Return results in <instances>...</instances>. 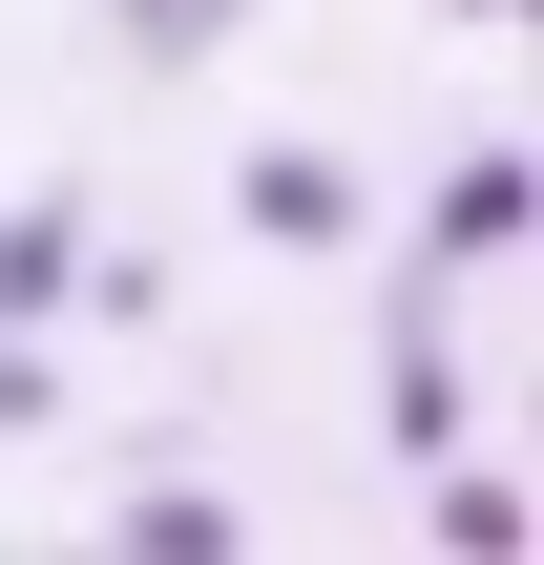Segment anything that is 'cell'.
<instances>
[]
</instances>
